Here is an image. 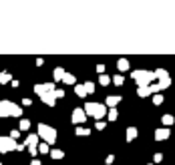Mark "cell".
<instances>
[{"label":"cell","mask_w":175,"mask_h":165,"mask_svg":"<svg viewBox=\"0 0 175 165\" xmlns=\"http://www.w3.org/2000/svg\"><path fill=\"white\" fill-rule=\"evenodd\" d=\"M113 161H115V155H107V159H105V163H107V165H111Z\"/></svg>","instance_id":"34"},{"label":"cell","mask_w":175,"mask_h":165,"mask_svg":"<svg viewBox=\"0 0 175 165\" xmlns=\"http://www.w3.org/2000/svg\"><path fill=\"white\" fill-rule=\"evenodd\" d=\"M16 151H24V143H18V145H16Z\"/></svg>","instance_id":"39"},{"label":"cell","mask_w":175,"mask_h":165,"mask_svg":"<svg viewBox=\"0 0 175 165\" xmlns=\"http://www.w3.org/2000/svg\"><path fill=\"white\" fill-rule=\"evenodd\" d=\"M53 97H54V99H63V97H64V91H63V89H54Z\"/></svg>","instance_id":"28"},{"label":"cell","mask_w":175,"mask_h":165,"mask_svg":"<svg viewBox=\"0 0 175 165\" xmlns=\"http://www.w3.org/2000/svg\"><path fill=\"white\" fill-rule=\"evenodd\" d=\"M38 99L44 103V105H46V107H53L54 103H57V99L53 97V93H44V95H38Z\"/></svg>","instance_id":"11"},{"label":"cell","mask_w":175,"mask_h":165,"mask_svg":"<svg viewBox=\"0 0 175 165\" xmlns=\"http://www.w3.org/2000/svg\"><path fill=\"white\" fill-rule=\"evenodd\" d=\"M28 129H30V121H28V119H20V123H18V131L24 133V131H28Z\"/></svg>","instance_id":"19"},{"label":"cell","mask_w":175,"mask_h":165,"mask_svg":"<svg viewBox=\"0 0 175 165\" xmlns=\"http://www.w3.org/2000/svg\"><path fill=\"white\" fill-rule=\"evenodd\" d=\"M30 165H42V161H40V159H32V161H30Z\"/></svg>","instance_id":"37"},{"label":"cell","mask_w":175,"mask_h":165,"mask_svg":"<svg viewBox=\"0 0 175 165\" xmlns=\"http://www.w3.org/2000/svg\"><path fill=\"white\" fill-rule=\"evenodd\" d=\"M18 135H20L18 129H12V131H10V139H14V141H16V137H18Z\"/></svg>","instance_id":"33"},{"label":"cell","mask_w":175,"mask_h":165,"mask_svg":"<svg viewBox=\"0 0 175 165\" xmlns=\"http://www.w3.org/2000/svg\"><path fill=\"white\" fill-rule=\"evenodd\" d=\"M64 71L63 67H54V71H53V77H54V82H58V81H63V77H64Z\"/></svg>","instance_id":"12"},{"label":"cell","mask_w":175,"mask_h":165,"mask_svg":"<svg viewBox=\"0 0 175 165\" xmlns=\"http://www.w3.org/2000/svg\"><path fill=\"white\" fill-rule=\"evenodd\" d=\"M85 87V91H87V95H93V93H95V82H91V81H87L83 85Z\"/></svg>","instance_id":"27"},{"label":"cell","mask_w":175,"mask_h":165,"mask_svg":"<svg viewBox=\"0 0 175 165\" xmlns=\"http://www.w3.org/2000/svg\"><path fill=\"white\" fill-rule=\"evenodd\" d=\"M107 119L109 121H117L119 119V111L117 109H107Z\"/></svg>","instance_id":"21"},{"label":"cell","mask_w":175,"mask_h":165,"mask_svg":"<svg viewBox=\"0 0 175 165\" xmlns=\"http://www.w3.org/2000/svg\"><path fill=\"white\" fill-rule=\"evenodd\" d=\"M34 93L36 95H44V93H54V82H42V85H34Z\"/></svg>","instance_id":"8"},{"label":"cell","mask_w":175,"mask_h":165,"mask_svg":"<svg viewBox=\"0 0 175 165\" xmlns=\"http://www.w3.org/2000/svg\"><path fill=\"white\" fill-rule=\"evenodd\" d=\"M0 165H2V163H0Z\"/></svg>","instance_id":"41"},{"label":"cell","mask_w":175,"mask_h":165,"mask_svg":"<svg viewBox=\"0 0 175 165\" xmlns=\"http://www.w3.org/2000/svg\"><path fill=\"white\" fill-rule=\"evenodd\" d=\"M153 105H163V95H153Z\"/></svg>","instance_id":"29"},{"label":"cell","mask_w":175,"mask_h":165,"mask_svg":"<svg viewBox=\"0 0 175 165\" xmlns=\"http://www.w3.org/2000/svg\"><path fill=\"white\" fill-rule=\"evenodd\" d=\"M42 64H44V58L38 57V58H36V67H42Z\"/></svg>","instance_id":"35"},{"label":"cell","mask_w":175,"mask_h":165,"mask_svg":"<svg viewBox=\"0 0 175 165\" xmlns=\"http://www.w3.org/2000/svg\"><path fill=\"white\" fill-rule=\"evenodd\" d=\"M105 127H107V123H105V121H97L95 129H97V131H105Z\"/></svg>","instance_id":"30"},{"label":"cell","mask_w":175,"mask_h":165,"mask_svg":"<svg viewBox=\"0 0 175 165\" xmlns=\"http://www.w3.org/2000/svg\"><path fill=\"white\" fill-rule=\"evenodd\" d=\"M10 85H12V87H14V89H16V87H18V85H20V82H18V81H16V79H12V81H10Z\"/></svg>","instance_id":"38"},{"label":"cell","mask_w":175,"mask_h":165,"mask_svg":"<svg viewBox=\"0 0 175 165\" xmlns=\"http://www.w3.org/2000/svg\"><path fill=\"white\" fill-rule=\"evenodd\" d=\"M105 68H107L105 64H103V63H99V64H97V73H99V75H105Z\"/></svg>","instance_id":"32"},{"label":"cell","mask_w":175,"mask_h":165,"mask_svg":"<svg viewBox=\"0 0 175 165\" xmlns=\"http://www.w3.org/2000/svg\"><path fill=\"white\" fill-rule=\"evenodd\" d=\"M75 93H77V97H81V99L87 97V91H85L83 85H75Z\"/></svg>","instance_id":"23"},{"label":"cell","mask_w":175,"mask_h":165,"mask_svg":"<svg viewBox=\"0 0 175 165\" xmlns=\"http://www.w3.org/2000/svg\"><path fill=\"white\" fill-rule=\"evenodd\" d=\"M49 155L53 157V159H63V157H64V151H60V149H50Z\"/></svg>","instance_id":"20"},{"label":"cell","mask_w":175,"mask_h":165,"mask_svg":"<svg viewBox=\"0 0 175 165\" xmlns=\"http://www.w3.org/2000/svg\"><path fill=\"white\" fill-rule=\"evenodd\" d=\"M111 82L117 85V87H121L123 82H125V77H123V75H115V77H111Z\"/></svg>","instance_id":"24"},{"label":"cell","mask_w":175,"mask_h":165,"mask_svg":"<svg viewBox=\"0 0 175 165\" xmlns=\"http://www.w3.org/2000/svg\"><path fill=\"white\" fill-rule=\"evenodd\" d=\"M10 81H12V75H10L8 71H2V73H0V85H8Z\"/></svg>","instance_id":"18"},{"label":"cell","mask_w":175,"mask_h":165,"mask_svg":"<svg viewBox=\"0 0 175 165\" xmlns=\"http://www.w3.org/2000/svg\"><path fill=\"white\" fill-rule=\"evenodd\" d=\"M75 135L77 137H89L91 135V129L89 127H75Z\"/></svg>","instance_id":"13"},{"label":"cell","mask_w":175,"mask_h":165,"mask_svg":"<svg viewBox=\"0 0 175 165\" xmlns=\"http://www.w3.org/2000/svg\"><path fill=\"white\" fill-rule=\"evenodd\" d=\"M147 165H153V163H147Z\"/></svg>","instance_id":"40"},{"label":"cell","mask_w":175,"mask_h":165,"mask_svg":"<svg viewBox=\"0 0 175 165\" xmlns=\"http://www.w3.org/2000/svg\"><path fill=\"white\" fill-rule=\"evenodd\" d=\"M63 82H64V85H71V87H73L75 82H77V77H75L73 73H64V77H63Z\"/></svg>","instance_id":"17"},{"label":"cell","mask_w":175,"mask_h":165,"mask_svg":"<svg viewBox=\"0 0 175 165\" xmlns=\"http://www.w3.org/2000/svg\"><path fill=\"white\" fill-rule=\"evenodd\" d=\"M169 135H171V129L159 127V129L155 131V141H165V139H169Z\"/></svg>","instance_id":"10"},{"label":"cell","mask_w":175,"mask_h":165,"mask_svg":"<svg viewBox=\"0 0 175 165\" xmlns=\"http://www.w3.org/2000/svg\"><path fill=\"white\" fill-rule=\"evenodd\" d=\"M129 67H131V64H129V61H127V58H119V61H117V68H119V71H129ZM119 73V75H121Z\"/></svg>","instance_id":"15"},{"label":"cell","mask_w":175,"mask_h":165,"mask_svg":"<svg viewBox=\"0 0 175 165\" xmlns=\"http://www.w3.org/2000/svg\"><path fill=\"white\" fill-rule=\"evenodd\" d=\"M133 81H135L137 89H141V87H149L151 82H153V71H143V68H137V71H133L131 73Z\"/></svg>","instance_id":"2"},{"label":"cell","mask_w":175,"mask_h":165,"mask_svg":"<svg viewBox=\"0 0 175 165\" xmlns=\"http://www.w3.org/2000/svg\"><path fill=\"white\" fill-rule=\"evenodd\" d=\"M137 135H139V131H137V127H127V133H125L127 141H133V139H137Z\"/></svg>","instance_id":"14"},{"label":"cell","mask_w":175,"mask_h":165,"mask_svg":"<svg viewBox=\"0 0 175 165\" xmlns=\"http://www.w3.org/2000/svg\"><path fill=\"white\" fill-rule=\"evenodd\" d=\"M0 117H18L22 119V107L12 101H0Z\"/></svg>","instance_id":"1"},{"label":"cell","mask_w":175,"mask_h":165,"mask_svg":"<svg viewBox=\"0 0 175 165\" xmlns=\"http://www.w3.org/2000/svg\"><path fill=\"white\" fill-rule=\"evenodd\" d=\"M83 111H85V115L95 117L97 121H103V119H105V115H107V107H105L103 103H93V101L85 105Z\"/></svg>","instance_id":"3"},{"label":"cell","mask_w":175,"mask_h":165,"mask_svg":"<svg viewBox=\"0 0 175 165\" xmlns=\"http://www.w3.org/2000/svg\"><path fill=\"white\" fill-rule=\"evenodd\" d=\"M22 105H24V107H30V105H32V101H30V99H24V101H22Z\"/></svg>","instance_id":"36"},{"label":"cell","mask_w":175,"mask_h":165,"mask_svg":"<svg viewBox=\"0 0 175 165\" xmlns=\"http://www.w3.org/2000/svg\"><path fill=\"white\" fill-rule=\"evenodd\" d=\"M137 95L141 99H145V97H149L151 93H149V87H141V89H137Z\"/></svg>","instance_id":"26"},{"label":"cell","mask_w":175,"mask_h":165,"mask_svg":"<svg viewBox=\"0 0 175 165\" xmlns=\"http://www.w3.org/2000/svg\"><path fill=\"white\" fill-rule=\"evenodd\" d=\"M99 85H103V87L111 85V77H109L107 73H105V75H99Z\"/></svg>","instance_id":"22"},{"label":"cell","mask_w":175,"mask_h":165,"mask_svg":"<svg viewBox=\"0 0 175 165\" xmlns=\"http://www.w3.org/2000/svg\"><path fill=\"white\" fill-rule=\"evenodd\" d=\"M161 161H163V153H155V155H153V165L161 163Z\"/></svg>","instance_id":"31"},{"label":"cell","mask_w":175,"mask_h":165,"mask_svg":"<svg viewBox=\"0 0 175 165\" xmlns=\"http://www.w3.org/2000/svg\"><path fill=\"white\" fill-rule=\"evenodd\" d=\"M161 123H163V127H167V129H169V127L175 123V119H173V115H167V113H165V115L161 117Z\"/></svg>","instance_id":"16"},{"label":"cell","mask_w":175,"mask_h":165,"mask_svg":"<svg viewBox=\"0 0 175 165\" xmlns=\"http://www.w3.org/2000/svg\"><path fill=\"white\" fill-rule=\"evenodd\" d=\"M71 121H73V125H83V123L87 121V115H85V111H83V109H73Z\"/></svg>","instance_id":"7"},{"label":"cell","mask_w":175,"mask_h":165,"mask_svg":"<svg viewBox=\"0 0 175 165\" xmlns=\"http://www.w3.org/2000/svg\"><path fill=\"white\" fill-rule=\"evenodd\" d=\"M16 143L14 139H10V137H2L0 135V153H8V151H16Z\"/></svg>","instance_id":"6"},{"label":"cell","mask_w":175,"mask_h":165,"mask_svg":"<svg viewBox=\"0 0 175 165\" xmlns=\"http://www.w3.org/2000/svg\"><path fill=\"white\" fill-rule=\"evenodd\" d=\"M38 143H40V139H38V135H36V133L28 135V137H26V141H24V147L28 149V153H30L32 157H36V155H38V151H36Z\"/></svg>","instance_id":"5"},{"label":"cell","mask_w":175,"mask_h":165,"mask_svg":"<svg viewBox=\"0 0 175 165\" xmlns=\"http://www.w3.org/2000/svg\"><path fill=\"white\" fill-rule=\"evenodd\" d=\"M121 103V95H109L105 99V107L107 109H117V105Z\"/></svg>","instance_id":"9"},{"label":"cell","mask_w":175,"mask_h":165,"mask_svg":"<svg viewBox=\"0 0 175 165\" xmlns=\"http://www.w3.org/2000/svg\"><path fill=\"white\" fill-rule=\"evenodd\" d=\"M36 135H38V139H42L49 147L57 143V129L50 127V125H46V123H40L38 125V133H36Z\"/></svg>","instance_id":"4"},{"label":"cell","mask_w":175,"mask_h":165,"mask_svg":"<svg viewBox=\"0 0 175 165\" xmlns=\"http://www.w3.org/2000/svg\"><path fill=\"white\" fill-rule=\"evenodd\" d=\"M36 151H38L40 155H46V153L50 151V147L46 145V143H38V147H36Z\"/></svg>","instance_id":"25"}]
</instances>
